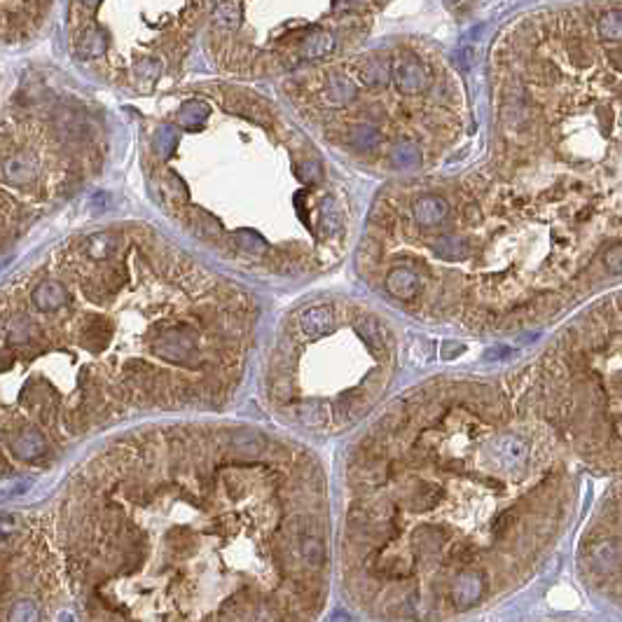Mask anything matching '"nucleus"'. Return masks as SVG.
I'll list each match as a JSON object with an SVG mask.
<instances>
[{
	"label": "nucleus",
	"mask_w": 622,
	"mask_h": 622,
	"mask_svg": "<svg viewBox=\"0 0 622 622\" xmlns=\"http://www.w3.org/2000/svg\"><path fill=\"white\" fill-rule=\"evenodd\" d=\"M78 622H316L325 473L251 424H138L80 461L47 517Z\"/></svg>",
	"instance_id": "f257e3e1"
},
{
	"label": "nucleus",
	"mask_w": 622,
	"mask_h": 622,
	"mask_svg": "<svg viewBox=\"0 0 622 622\" xmlns=\"http://www.w3.org/2000/svg\"><path fill=\"white\" fill-rule=\"evenodd\" d=\"M258 313L249 290L143 225L54 246L0 283V482L126 424L225 409Z\"/></svg>",
	"instance_id": "f03ea898"
},
{
	"label": "nucleus",
	"mask_w": 622,
	"mask_h": 622,
	"mask_svg": "<svg viewBox=\"0 0 622 622\" xmlns=\"http://www.w3.org/2000/svg\"><path fill=\"white\" fill-rule=\"evenodd\" d=\"M568 454L510 391L414 388L351 447L342 575L388 622H442L520 587L564 531Z\"/></svg>",
	"instance_id": "7ed1b4c3"
},
{
	"label": "nucleus",
	"mask_w": 622,
	"mask_h": 622,
	"mask_svg": "<svg viewBox=\"0 0 622 622\" xmlns=\"http://www.w3.org/2000/svg\"><path fill=\"white\" fill-rule=\"evenodd\" d=\"M160 211L249 274L304 276L344 249V213L302 131L253 89L201 82L162 96L143 129Z\"/></svg>",
	"instance_id": "20e7f679"
},
{
	"label": "nucleus",
	"mask_w": 622,
	"mask_h": 622,
	"mask_svg": "<svg viewBox=\"0 0 622 622\" xmlns=\"http://www.w3.org/2000/svg\"><path fill=\"white\" fill-rule=\"evenodd\" d=\"M494 185L622 232V7L524 21L496 52Z\"/></svg>",
	"instance_id": "39448f33"
},
{
	"label": "nucleus",
	"mask_w": 622,
	"mask_h": 622,
	"mask_svg": "<svg viewBox=\"0 0 622 622\" xmlns=\"http://www.w3.org/2000/svg\"><path fill=\"white\" fill-rule=\"evenodd\" d=\"M391 330L351 302H311L283 321L262 370V398L281 424L335 436L384 395L395 365Z\"/></svg>",
	"instance_id": "423d86ee"
},
{
	"label": "nucleus",
	"mask_w": 622,
	"mask_h": 622,
	"mask_svg": "<svg viewBox=\"0 0 622 622\" xmlns=\"http://www.w3.org/2000/svg\"><path fill=\"white\" fill-rule=\"evenodd\" d=\"M106 124L68 92H35L0 110V253L94 181Z\"/></svg>",
	"instance_id": "0eeeda50"
},
{
	"label": "nucleus",
	"mask_w": 622,
	"mask_h": 622,
	"mask_svg": "<svg viewBox=\"0 0 622 622\" xmlns=\"http://www.w3.org/2000/svg\"><path fill=\"white\" fill-rule=\"evenodd\" d=\"M213 0H68L71 56L101 82L152 92L174 82Z\"/></svg>",
	"instance_id": "6e6552de"
}]
</instances>
